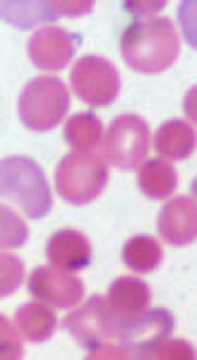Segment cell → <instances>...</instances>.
Returning <instances> with one entry per match:
<instances>
[{
	"instance_id": "484cf974",
	"label": "cell",
	"mask_w": 197,
	"mask_h": 360,
	"mask_svg": "<svg viewBox=\"0 0 197 360\" xmlns=\"http://www.w3.org/2000/svg\"><path fill=\"white\" fill-rule=\"evenodd\" d=\"M183 108H185V115H188V118L197 125V84L188 91V94H185Z\"/></svg>"
},
{
	"instance_id": "ffe728a7",
	"label": "cell",
	"mask_w": 197,
	"mask_h": 360,
	"mask_svg": "<svg viewBox=\"0 0 197 360\" xmlns=\"http://www.w3.org/2000/svg\"><path fill=\"white\" fill-rule=\"evenodd\" d=\"M0 214H3V248L8 250V248L22 245V240L27 238L25 224H22L20 219H17V214L8 205H3Z\"/></svg>"
},
{
	"instance_id": "7c38bea8",
	"label": "cell",
	"mask_w": 197,
	"mask_h": 360,
	"mask_svg": "<svg viewBox=\"0 0 197 360\" xmlns=\"http://www.w3.org/2000/svg\"><path fill=\"white\" fill-rule=\"evenodd\" d=\"M156 229L169 245L181 248L197 240V205L193 197H173L161 207Z\"/></svg>"
},
{
	"instance_id": "7402d4cb",
	"label": "cell",
	"mask_w": 197,
	"mask_h": 360,
	"mask_svg": "<svg viewBox=\"0 0 197 360\" xmlns=\"http://www.w3.org/2000/svg\"><path fill=\"white\" fill-rule=\"evenodd\" d=\"M0 264H3V278H0V281H3V286H0V295H3V298H8L10 293L17 291L25 269H22L20 259L13 257V255H8V252L0 257Z\"/></svg>"
},
{
	"instance_id": "30bf717a",
	"label": "cell",
	"mask_w": 197,
	"mask_h": 360,
	"mask_svg": "<svg viewBox=\"0 0 197 360\" xmlns=\"http://www.w3.org/2000/svg\"><path fill=\"white\" fill-rule=\"evenodd\" d=\"M27 288L39 303L53 307H75L84 298V283L77 276L53 269V266L51 269H46V266L34 269L27 281Z\"/></svg>"
},
{
	"instance_id": "44dd1931",
	"label": "cell",
	"mask_w": 197,
	"mask_h": 360,
	"mask_svg": "<svg viewBox=\"0 0 197 360\" xmlns=\"http://www.w3.org/2000/svg\"><path fill=\"white\" fill-rule=\"evenodd\" d=\"M22 341L15 332V324L8 317H0V360H20Z\"/></svg>"
},
{
	"instance_id": "83f0119b",
	"label": "cell",
	"mask_w": 197,
	"mask_h": 360,
	"mask_svg": "<svg viewBox=\"0 0 197 360\" xmlns=\"http://www.w3.org/2000/svg\"><path fill=\"white\" fill-rule=\"evenodd\" d=\"M135 360H156V358H154V353H152V356H142V358H135Z\"/></svg>"
},
{
	"instance_id": "2e32d148",
	"label": "cell",
	"mask_w": 197,
	"mask_h": 360,
	"mask_svg": "<svg viewBox=\"0 0 197 360\" xmlns=\"http://www.w3.org/2000/svg\"><path fill=\"white\" fill-rule=\"evenodd\" d=\"M15 322L27 341L42 344V341L53 336L58 319L53 315V310H51L46 303H27L17 310Z\"/></svg>"
},
{
	"instance_id": "d6986e66",
	"label": "cell",
	"mask_w": 197,
	"mask_h": 360,
	"mask_svg": "<svg viewBox=\"0 0 197 360\" xmlns=\"http://www.w3.org/2000/svg\"><path fill=\"white\" fill-rule=\"evenodd\" d=\"M161 245L152 236H135L123 245V262L137 274H149L161 264Z\"/></svg>"
},
{
	"instance_id": "52a82bcc",
	"label": "cell",
	"mask_w": 197,
	"mask_h": 360,
	"mask_svg": "<svg viewBox=\"0 0 197 360\" xmlns=\"http://www.w3.org/2000/svg\"><path fill=\"white\" fill-rule=\"evenodd\" d=\"M118 324L120 319L115 317L108 298L101 295H91L84 305H80L77 310H72L65 317L63 327L70 332V336L84 348H99L103 346L108 339H113L118 334Z\"/></svg>"
},
{
	"instance_id": "277c9868",
	"label": "cell",
	"mask_w": 197,
	"mask_h": 360,
	"mask_svg": "<svg viewBox=\"0 0 197 360\" xmlns=\"http://www.w3.org/2000/svg\"><path fill=\"white\" fill-rule=\"evenodd\" d=\"M108 183V168L103 156L91 152H75L58 164L56 188L58 195L70 205H87L103 193Z\"/></svg>"
},
{
	"instance_id": "8992f818",
	"label": "cell",
	"mask_w": 197,
	"mask_h": 360,
	"mask_svg": "<svg viewBox=\"0 0 197 360\" xmlns=\"http://www.w3.org/2000/svg\"><path fill=\"white\" fill-rule=\"evenodd\" d=\"M72 91L89 106H108L118 98L120 75L111 60L99 56H82L70 72Z\"/></svg>"
},
{
	"instance_id": "3957f363",
	"label": "cell",
	"mask_w": 197,
	"mask_h": 360,
	"mask_svg": "<svg viewBox=\"0 0 197 360\" xmlns=\"http://www.w3.org/2000/svg\"><path fill=\"white\" fill-rule=\"evenodd\" d=\"M70 108V91L58 77L32 79L20 94V120L34 132H49L65 118Z\"/></svg>"
},
{
	"instance_id": "9c48e42d",
	"label": "cell",
	"mask_w": 197,
	"mask_h": 360,
	"mask_svg": "<svg viewBox=\"0 0 197 360\" xmlns=\"http://www.w3.org/2000/svg\"><path fill=\"white\" fill-rule=\"evenodd\" d=\"M77 46H80L77 34H70L58 27H42L29 39L27 53H29V60L39 70L56 72V70H63L72 60Z\"/></svg>"
},
{
	"instance_id": "4316f807",
	"label": "cell",
	"mask_w": 197,
	"mask_h": 360,
	"mask_svg": "<svg viewBox=\"0 0 197 360\" xmlns=\"http://www.w3.org/2000/svg\"><path fill=\"white\" fill-rule=\"evenodd\" d=\"M193 200H195V205H197V178L193 180Z\"/></svg>"
},
{
	"instance_id": "cb8c5ba5",
	"label": "cell",
	"mask_w": 197,
	"mask_h": 360,
	"mask_svg": "<svg viewBox=\"0 0 197 360\" xmlns=\"http://www.w3.org/2000/svg\"><path fill=\"white\" fill-rule=\"evenodd\" d=\"M178 20H181L183 39L197 51V0H185V3H181Z\"/></svg>"
},
{
	"instance_id": "ba28073f",
	"label": "cell",
	"mask_w": 197,
	"mask_h": 360,
	"mask_svg": "<svg viewBox=\"0 0 197 360\" xmlns=\"http://www.w3.org/2000/svg\"><path fill=\"white\" fill-rule=\"evenodd\" d=\"M176 322L173 315L164 307L144 310L142 315L123 319L118 324V339L123 344V351L132 358L152 356V353L169 339Z\"/></svg>"
},
{
	"instance_id": "d4e9b609",
	"label": "cell",
	"mask_w": 197,
	"mask_h": 360,
	"mask_svg": "<svg viewBox=\"0 0 197 360\" xmlns=\"http://www.w3.org/2000/svg\"><path fill=\"white\" fill-rule=\"evenodd\" d=\"M84 360H127V353L113 344H103V346L94 348Z\"/></svg>"
},
{
	"instance_id": "6da1fadb",
	"label": "cell",
	"mask_w": 197,
	"mask_h": 360,
	"mask_svg": "<svg viewBox=\"0 0 197 360\" xmlns=\"http://www.w3.org/2000/svg\"><path fill=\"white\" fill-rule=\"evenodd\" d=\"M120 53L127 68L142 75L164 72L181 53V37L166 17H152L130 25L120 34Z\"/></svg>"
},
{
	"instance_id": "9a60e30c",
	"label": "cell",
	"mask_w": 197,
	"mask_h": 360,
	"mask_svg": "<svg viewBox=\"0 0 197 360\" xmlns=\"http://www.w3.org/2000/svg\"><path fill=\"white\" fill-rule=\"evenodd\" d=\"M197 135L185 120H169L156 130L154 137V149L159 152V156L171 161L178 159H188L195 152Z\"/></svg>"
},
{
	"instance_id": "4fadbf2b",
	"label": "cell",
	"mask_w": 197,
	"mask_h": 360,
	"mask_svg": "<svg viewBox=\"0 0 197 360\" xmlns=\"http://www.w3.org/2000/svg\"><path fill=\"white\" fill-rule=\"evenodd\" d=\"M91 8V3H3V20L15 27H34L58 17L87 15Z\"/></svg>"
},
{
	"instance_id": "5bb4252c",
	"label": "cell",
	"mask_w": 197,
	"mask_h": 360,
	"mask_svg": "<svg viewBox=\"0 0 197 360\" xmlns=\"http://www.w3.org/2000/svg\"><path fill=\"white\" fill-rule=\"evenodd\" d=\"M149 300H152V291L142 278L135 276H120L115 278L108 288V303H111L115 317L123 319L137 317L147 310Z\"/></svg>"
},
{
	"instance_id": "8fae6325",
	"label": "cell",
	"mask_w": 197,
	"mask_h": 360,
	"mask_svg": "<svg viewBox=\"0 0 197 360\" xmlns=\"http://www.w3.org/2000/svg\"><path fill=\"white\" fill-rule=\"evenodd\" d=\"M46 259L53 269L61 271H80L91 264V245L89 238L75 229H61L46 243Z\"/></svg>"
},
{
	"instance_id": "ac0fdd59",
	"label": "cell",
	"mask_w": 197,
	"mask_h": 360,
	"mask_svg": "<svg viewBox=\"0 0 197 360\" xmlns=\"http://www.w3.org/2000/svg\"><path fill=\"white\" fill-rule=\"evenodd\" d=\"M65 142L77 152H91L101 144L103 125L94 113H77L65 123Z\"/></svg>"
},
{
	"instance_id": "5b68a950",
	"label": "cell",
	"mask_w": 197,
	"mask_h": 360,
	"mask_svg": "<svg viewBox=\"0 0 197 360\" xmlns=\"http://www.w3.org/2000/svg\"><path fill=\"white\" fill-rule=\"evenodd\" d=\"M149 152V125L140 115H118L103 137V156L118 168H140Z\"/></svg>"
},
{
	"instance_id": "e0dca14e",
	"label": "cell",
	"mask_w": 197,
	"mask_h": 360,
	"mask_svg": "<svg viewBox=\"0 0 197 360\" xmlns=\"http://www.w3.org/2000/svg\"><path fill=\"white\" fill-rule=\"evenodd\" d=\"M178 176L176 168L164 159H152L140 168V176H137V185L149 200H164L176 190Z\"/></svg>"
},
{
	"instance_id": "603a6c76",
	"label": "cell",
	"mask_w": 197,
	"mask_h": 360,
	"mask_svg": "<svg viewBox=\"0 0 197 360\" xmlns=\"http://www.w3.org/2000/svg\"><path fill=\"white\" fill-rule=\"evenodd\" d=\"M156 360H197V351L188 341L183 339H171L164 341L159 348L154 351Z\"/></svg>"
},
{
	"instance_id": "7a4b0ae2",
	"label": "cell",
	"mask_w": 197,
	"mask_h": 360,
	"mask_svg": "<svg viewBox=\"0 0 197 360\" xmlns=\"http://www.w3.org/2000/svg\"><path fill=\"white\" fill-rule=\"evenodd\" d=\"M0 190L5 200L22 207L29 219H42L53 207L46 173L27 156H10L0 164Z\"/></svg>"
}]
</instances>
